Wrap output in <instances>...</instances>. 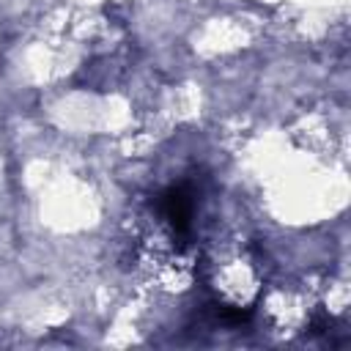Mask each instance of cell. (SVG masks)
<instances>
[{"label": "cell", "instance_id": "1", "mask_svg": "<svg viewBox=\"0 0 351 351\" xmlns=\"http://www.w3.org/2000/svg\"><path fill=\"white\" fill-rule=\"evenodd\" d=\"M165 219L173 225L178 236H186L192 230V217H195V192L189 184H173L170 189L162 192L159 197Z\"/></svg>", "mask_w": 351, "mask_h": 351}]
</instances>
